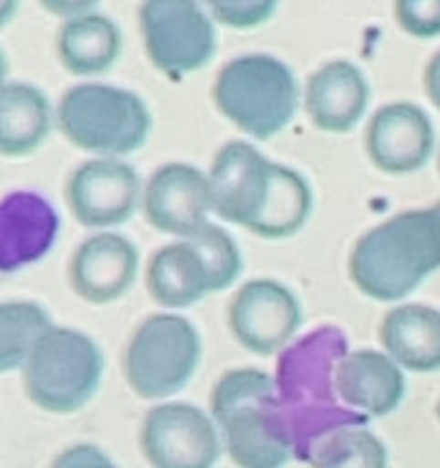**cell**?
Listing matches in <instances>:
<instances>
[{
	"label": "cell",
	"instance_id": "obj_1",
	"mask_svg": "<svg viewBox=\"0 0 440 468\" xmlns=\"http://www.w3.org/2000/svg\"><path fill=\"white\" fill-rule=\"evenodd\" d=\"M211 211L262 239H287L312 216L308 179L289 165L267 159L255 145L232 141L220 147L209 175Z\"/></svg>",
	"mask_w": 440,
	"mask_h": 468
},
{
	"label": "cell",
	"instance_id": "obj_2",
	"mask_svg": "<svg viewBox=\"0 0 440 468\" xmlns=\"http://www.w3.org/2000/svg\"><path fill=\"white\" fill-rule=\"evenodd\" d=\"M347 354L340 328L321 326L296 345L285 346L278 363L276 402L291 457L308 462L314 443L328 431L365 425L367 418L344 407L335 390V367Z\"/></svg>",
	"mask_w": 440,
	"mask_h": 468
},
{
	"label": "cell",
	"instance_id": "obj_3",
	"mask_svg": "<svg viewBox=\"0 0 440 468\" xmlns=\"http://www.w3.org/2000/svg\"><path fill=\"white\" fill-rule=\"evenodd\" d=\"M440 267V202L376 225L353 246L349 273L374 301H399Z\"/></svg>",
	"mask_w": 440,
	"mask_h": 468
},
{
	"label": "cell",
	"instance_id": "obj_4",
	"mask_svg": "<svg viewBox=\"0 0 440 468\" xmlns=\"http://www.w3.org/2000/svg\"><path fill=\"white\" fill-rule=\"evenodd\" d=\"M211 418L232 462L241 468H282L291 459L276 402V381L257 367L230 370L211 390Z\"/></svg>",
	"mask_w": 440,
	"mask_h": 468
},
{
	"label": "cell",
	"instance_id": "obj_5",
	"mask_svg": "<svg viewBox=\"0 0 440 468\" xmlns=\"http://www.w3.org/2000/svg\"><path fill=\"white\" fill-rule=\"evenodd\" d=\"M56 129L88 154L122 159L147 143L152 112L145 99L127 88L79 83L58 101Z\"/></svg>",
	"mask_w": 440,
	"mask_h": 468
},
{
	"label": "cell",
	"instance_id": "obj_6",
	"mask_svg": "<svg viewBox=\"0 0 440 468\" xmlns=\"http://www.w3.org/2000/svg\"><path fill=\"white\" fill-rule=\"evenodd\" d=\"M300 90L287 62L268 53H246L227 62L214 83L220 115L257 141L289 127L299 111Z\"/></svg>",
	"mask_w": 440,
	"mask_h": 468
},
{
	"label": "cell",
	"instance_id": "obj_7",
	"mask_svg": "<svg viewBox=\"0 0 440 468\" xmlns=\"http://www.w3.org/2000/svg\"><path fill=\"white\" fill-rule=\"evenodd\" d=\"M30 402L47 413L69 416L97 395L103 354L88 333L51 324L21 367Z\"/></svg>",
	"mask_w": 440,
	"mask_h": 468
},
{
	"label": "cell",
	"instance_id": "obj_8",
	"mask_svg": "<svg viewBox=\"0 0 440 468\" xmlns=\"http://www.w3.org/2000/svg\"><path fill=\"white\" fill-rule=\"evenodd\" d=\"M202 358V340L182 314L159 313L133 331L124 349V379L142 399H165L188 386Z\"/></svg>",
	"mask_w": 440,
	"mask_h": 468
},
{
	"label": "cell",
	"instance_id": "obj_9",
	"mask_svg": "<svg viewBox=\"0 0 440 468\" xmlns=\"http://www.w3.org/2000/svg\"><path fill=\"white\" fill-rule=\"evenodd\" d=\"M138 24L147 58L168 79H186L215 56V21L200 0H142Z\"/></svg>",
	"mask_w": 440,
	"mask_h": 468
},
{
	"label": "cell",
	"instance_id": "obj_10",
	"mask_svg": "<svg viewBox=\"0 0 440 468\" xmlns=\"http://www.w3.org/2000/svg\"><path fill=\"white\" fill-rule=\"evenodd\" d=\"M141 448L152 468H214L223 439L195 404L163 402L142 420Z\"/></svg>",
	"mask_w": 440,
	"mask_h": 468
},
{
	"label": "cell",
	"instance_id": "obj_11",
	"mask_svg": "<svg viewBox=\"0 0 440 468\" xmlns=\"http://www.w3.org/2000/svg\"><path fill=\"white\" fill-rule=\"evenodd\" d=\"M65 200L71 216L85 228H118L136 211L141 200V177L127 161L92 156L69 175Z\"/></svg>",
	"mask_w": 440,
	"mask_h": 468
},
{
	"label": "cell",
	"instance_id": "obj_12",
	"mask_svg": "<svg viewBox=\"0 0 440 468\" xmlns=\"http://www.w3.org/2000/svg\"><path fill=\"white\" fill-rule=\"evenodd\" d=\"M303 310L294 292L278 281L259 278L241 287L230 303V331L244 349L273 356L299 333Z\"/></svg>",
	"mask_w": 440,
	"mask_h": 468
},
{
	"label": "cell",
	"instance_id": "obj_13",
	"mask_svg": "<svg viewBox=\"0 0 440 468\" xmlns=\"http://www.w3.org/2000/svg\"><path fill=\"white\" fill-rule=\"evenodd\" d=\"M60 214L44 193L19 188L0 197V276L42 262L60 237Z\"/></svg>",
	"mask_w": 440,
	"mask_h": 468
},
{
	"label": "cell",
	"instance_id": "obj_14",
	"mask_svg": "<svg viewBox=\"0 0 440 468\" xmlns=\"http://www.w3.org/2000/svg\"><path fill=\"white\" fill-rule=\"evenodd\" d=\"M141 267L136 244L124 234L99 229L79 244L69 260V287L92 305L122 299L133 287Z\"/></svg>",
	"mask_w": 440,
	"mask_h": 468
},
{
	"label": "cell",
	"instance_id": "obj_15",
	"mask_svg": "<svg viewBox=\"0 0 440 468\" xmlns=\"http://www.w3.org/2000/svg\"><path fill=\"white\" fill-rule=\"evenodd\" d=\"M141 200L147 223L177 239H183L202 228L211 214L206 175L182 161L154 170V175L147 179Z\"/></svg>",
	"mask_w": 440,
	"mask_h": 468
},
{
	"label": "cell",
	"instance_id": "obj_16",
	"mask_svg": "<svg viewBox=\"0 0 440 468\" xmlns=\"http://www.w3.org/2000/svg\"><path fill=\"white\" fill-rule=\"evenodd\" d=\"M434 124L417 103L394 101L372 115L365 133L367 156L388 175L420 170L434 152Z\"/></svg>",
	"mask_w": 440,
	"mask_h": 468
},
{
	"label": "cell",
	"instance_id": "obj_17",
	"mask_svg": "<svg viewBox=\"0 0 440 468\" xmlns=\"http://www.w3.org/2000/svg\"><path fill=\"white\" fill-rule=\"evenodd\" d=\"M335 390L344 407L362 418L388 416L406 395L403 372L388 354L347 351L335 367Z\"/></svg>",
	"mask_w": 440,
	"mask_h": 468
},
{
	"label": "cell",
	"instance_id": "obj_18",
	"mask_svg": "<svg viewBox=\"0 0 440 468\" xmlns=\"http://www.w3.org/2000/svg\"><path fill=\"white\" fill-rule=\"evenodd\" d=\"M370 83L349 60H333L319 67L308 79L303 103L319 132L347 133L365 117L370 106Z\"/></svg>",
	"mask_w": 440,
	"mask_h": 468
},
{
	"label": "cell",
	"instance_id": "obj_19",
	"mask_svg": "<svg viewBox=\"0 0 440 468\" xmlns=\"http://www.w3.org/2000/svg\"><path fill=\"white\" fill-rule=\"evenodd\" d=\"M56 129V106L39 85L7 80L0 88V156L35 154Z\"/></svg>",
	"mask_w": 440,
	"mask_h": 468
},
{
	"label": "cell",
	"instance_id": "obj_20",
	"mask_svg": "<svg viewBox=\"0 0 440 468\" xmlns=\"http://www.w3.org/2000/svg\"><path fill=\"white\" fill-rule=\"evenodd\" d=\"M379 337L402 370H440V310L422 303L397 305L383 317Z\"/></svg>",
	"mask_w": 440,
	"mask_h": 468
},
{
	"label": "cell",
	"instance_id": "obj_21",
	"mask_svg": "<svg viewBox=\"0 0 440 468\" xmlns=\"http://www.w3.org/2000/svg\"><path fill=\"white\" fill-rule=\"evenodd\" d=\"M122 53V30L101 12L65 19L56 35V56L74 76L106 74Z\"/></svg>",
	"mask_w": 440,
	"mask_h": 468
},
{
	"label": "cell",
	"instance_id": "obj_22",
	"mask_svg": "<svg viewBox=\"0 0 440 468\" xmlns=\"http://www.w3.org/2000/svg\"><path fill=\"white\" fill-rule=\"evenodd\" d=\"M147 290L163 308H191L214 294L209 269L191 239H179L152 255L147 264Z\"/></svg>",
	"mask_w": 440,
	"mask_h": 468
},
{
	"label": "cell",
	"instance_id": "obj_23",
	"mask_svg": "<svg viewBox=\"0 0 440 468\" xmlns=\"http://www.w3.org/2000/svg\"><path fill=\"white\" fill-rule=\"evenodd\" d=\"M51 324V314L37 301H0V375L21 370Z\"/></svg>",
	"mask_w": 440,
	"mask_h": 468
},
{
	"label": "cell",
	"instance_id": "obj_24",
	"mask_svg": "<svg viewBox=\"0 0 440 468\" xmlns=\"http://www.w3.org/2000/svg\"><path fill=\"white\" fill-rule=\"evenodd\" d=\"M308 463L312 468H388V450L365 425H347L321 436Z\"/></svg>",
	"mask_w": 440,
	"mask_h": 468
},
{
	"label": "cell",
	"instance_id": "obj_25",
	"mask_svg": "<svg viewBox=\"0 0 440 468\" xmlns=\"http://www.w3.org/2000/svg\"><path fill=\"white\" fill-rule=\"evenodd\" d=\"M183 239H191L195 249L200 250L202 260L209 269L214 292H223L235 285L236 278L241 276V269H244V258H241L239 246L232 239L230 232L206 220L202 228H197Z\"/></svg>",
	"mask_w": 440,
	"mask_h": 468
},
{
	"label": "cell",
	"instance_id": "obj_26",
	"mask_svg": "<svg viewBox=\"0 0 440 468\" xmlns=\"http://www.w3.org/2000/svg\"><path fill=\"white\" fill-rule=\"evenodd\" d=\"M215 24L235 30H253L273 19L280 0H202Z\"/></svg>",
	"mask_w": 440,
	"mask_h": 468
},
{
	"label": "cell",
	"instance_id": "obj_27",
	"mask_svg": "<svg viewBox=\"0 0 440 468\" xmlns=\"http://www.w3.org/2000/svg\"><path fill=\"white\" fill-rule=\"evenodd\" d=\"M394 19L411 37H440V0H394Z\"/></svg>",
	"mask_w": 440,
	"mask_h": 468
},
{
	"label": "cell",
	"instance_id": "obj_28",
	"mask_svg": "<svg viewBox=\"0 0 440 468\" xmlns=\"http://www.w3.org/2000/svg\"><path fill=\"white\" fill-rule=\"evenodd\" d=\"M48 468H120L99 445L74 443L62 450Z\"/></svg>",
	"mask_w": 440,
	"mask_h": 468
},
{
	"label": "cell",
	"instance_id": "obj_29",
	"mask_svg": "<svg viewBox=\"0 0 440 468\" xmlns=\"http://www.w3.org/2000/svg\"><path fill=\"white\" fill-rule=\"evenodd\" d=\"M44 12L51 16H58L60 21L71 19V16L88 15V12L97 10L101 0H37Z\"/></svg>",
	"mask_w": 440,
	"mask_h": 468
},
{
	"label": "cell",
	"instance_id": "obj_30",
	"mask_svg": "<svg viewBox=\"0 0 440 468\" xmlns=\"http://www.w3.org/2000/svg\"><path fill=\"white\" fill-rule=\"evenodd\" d=\"M424 88L426 94H429L431 103L435 108H440V51H435L431 56L429 65L424 69Z\"/></svg>",
	"mask_w": 440,
	"mask_h": 468
},
{
	"label": "cell",
	"instance_id": "obj_31",
	"mask_svg": "<svg viewBox=\"0 0 440 468\" xmlns=\"http://www.w3.org/2000/svg\"><path fill=\"white\" fill-rule=\"evenodd\" d=\"M21 10V0H0V30H5L16 19Z\"/></svg>",
	"mask_w": 440,
	"mask_h": 468
},
{
	"label": "cell",
	"instance_id": "obj_32",
	"mask_svg": "<svg viewBox=\"0 0 440 468\" xmlns=\"http://www.w3.org/2000/svg\"><path fill=\"white\" fill-rule=\"evenodd\" d=\"M10 80V62H7L5 51L0 48V88Z\"/></svg>",
	"mask_w": 440,
	"mask_h": 468
},
{
	"label": "cell",
	"instance_id": "obj_33",
	"mask_svg": "<svg viewBox=\"0 0 440 468\" xmlns=\"http://www.w3.org/2000/svg\"><path fill=\"white\" fill-rule=\"evenodd\" d=\"M438 418H440V402H438Z\"/></svg>",
	"mask_w": 440,
	"mask_h": 468
},
{
	"label": "cell",
	"instance_id": "obj_34",
	"mask_svg": "<svg viewBox=\"0 0 440 468\" xmlns=\"http://www.w3.org/2000/svg\"><path fill=\"white\" fill-rule=\"evenodd\" d=\"M438 168H440V161H438Z\"/></svg>",
	"mask_w": 440,
	"mask_h": 468
}]
</instances>
